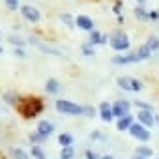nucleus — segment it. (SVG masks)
<instances>
[{
  "label": "nucleus",
  "instance_id": "a19ab883",
  "mask_svg": "<svg viewBox=\"0 0 159 159\" xmlns=\"http://www.w3.org/2000/svg\"><path fill=\"white\" fill-rule=\"evenodd\" d=\"M139 2H140V4H144V0H139Z\"/></svg>",
  "mask_w": 159,
  "mask_h": 159
},
{
  "label": "nucleus",
  "instance_id": "dca6fc26",
  "mask_svg": "<svg viewBox=\"0 0 159 159\" xmlns=\"http://www.w3.org/2000/svg\"><path fill=\"white\" fill-rule=\"evenodd\" d=\"M135 155H140V157H144V159H148V157H153V150L150 148V146H137V150H135Z\"/></svg>",
  "mask_w": 159,
  "mask_h": 159
},
{
  "label": "nucleus",
  "instance_id": "e433bc0d",
  "mask_svg": "<svg viewBox=\"0 0 159 159\" xmlns=\"http://www.w3.org/2000/svg\"><path fill=\"white\" fill-rule=\"evenodd\" d=\"M101 159H114V157H112V155H103Z\"/></svg>",
  "mask_w": 159,
  "mask_h": 159
},
{
  "label": "nucleus",
  "instance_id": "b1692460",
  "mask_svg": "<svg viewBox=\"0 0 159 159\" xmlns=\"http://www.w3.org/2000/svg\"><path fill=\"white\" fill-rule=\"evenodd\" d=\"M28 139H30V142H34V144H38V146H39L41 142H45V140H47V139H45L41 133H38V131L30 133V137H28Z\"/></svg>",
  "mask_w": 159,
  "mask_h": 159
},
{
  "label": "nucleus",
  "instance_id": "39448f33",
  "mask_svg": "<svg viewBox=\"0 0 159 159\" xmlns=\"http://www.w3.org/2000/svg\"><path fill=\"white\" fill-rule=\"evenodd\" d=\"M129 133H131V137H135V139L140 140V142H148V140H150V131H148V127H144V125L139 124V122H135V124L129 127Z\"/></svg>",
  "mask_w": 159,
  "mask_h": 159
},
{
  "label": "nucleus",
  "instance_id": "bb28decb",
  "mask_svg": "<svg viewBox=\"0 0 159 159\" xmlns=\"http://www.w3.org/2000/svg\"><path fill=\"white\" fill-rule=\"evenodd\" d=\"M60 19H62V21H64V25H66V26H69V28L75 25V19H73L69 13H62V15H60Z\"/></svg>",
  "mask_w": 159,
  "mask_h": 159
},
{
  "label": "nucleus",
  "instance_id": "f3484780",
  "mask_svg": "<svg viewBox=\"0 0 159 159\" xmlns=\"http://www.w3.org/2000/svg\"><path fill=\"white\" fill-rule=\"evenodd\" d=\"M45 90H47V94H58V90H60V83L56 81V79H49L47 84H45Z\"/></svg>",
  "mask_w": 159,
  "mask_h": 159
},
{
  "label": "nucleus",
  "instance_id": "2f4dec72",
  "mask_svg": "<svg viewBox=\"0 0 159 159\" xmlns=\"http://www.w3.org/2000/svg\"><path fill=\"white\" fill-rule=\"evenodd\" d=\"M84 157H86V159H101V157H99L96 152H92V150H86V152H84Z\"/></svg>",
  "mask_w": 159,
  "mask_h": 159
},
{
  "label": "nucleus",
  "instance_id": "20e7f679",
  "mask_svg": "<svg viewBox=\"0 0 159 159\" xmlns=\"http://www.w3.org/2000/svg\"><path fill=\"white\" fill-rule=\"evenodd\" d=\"M111 47L114 49V51H127L129 49V36L127 34H114L112 38H111Z\"/></svg>",
  "mask_w": 159,
  "mask_h": 159
},
{
  "label": "nucleus",
  "instance_id": "423d86ee",
  "mask_svg": "<svg viewBox=\"0 0 159 159\" xmlns=\"http://www.w3.org/2000/svg\"><path fill=\"white\" fill-rule=\"evenodd\" d=\"M129 101L125 99H120V101H114L112 103V112H114V118H124V116H129Z\"/></svg>",
  "mask_w": 159,
  "mask_h": 159
},
{
  "label": "nucleus",
  "instance_id": "5701e85b",
  "mask_svg": "<svg viewBox=\"0 0 159 159\" xmlns=\"http://www.w3.org/2000/svg\"><path fill=\"white\" fill-rule=\"evenodd\" d=\"M60 157H62V159H73V157H75V148H73V146L62 148V152H60Z\"/></svg>",
  "mask_w": 159,
  "mask_h": 159
},
{
  "label": "nucleus",
  "instance_id": "c9c22d12",
  "mask_svg": "<svg viewBox=\"0 0 159 159\" xmlns=\"http://www.w3.org/2000/svg\"><path fill=\"white\" fill-rule=\"evenodd\" d=\"M112 11H114V13H116V15L120 17V15H122V10H120V4H116V6L112 8Z\"/></svg>",
  "mask_w": 159,
  "mask_h": 159
},
{
  "label": "nucleus",
  "instance_id": "1a4fd4ad",
  "mask_svg": "<svg viewBox=\"0 0 159 159\" xmlns=\"http://www.w3.org/2000/svg\"><path fill=\"white\" fill-rule=\"evenodd\" d=\"M152 112H153V111H139V112H137L139 124H142L144 127H152V125L155 124V116H153Z\"/></svg>",
  "mask_w": 159,
  "mask_h": 159
},
{
  "label": "nucleus",
  "instance_id": "37998d69",
  "mask_svg": "<svg viewBox=\"0 0 159 159\" xmlns=\"http://www.w3.org/2000/svg\"><path fill=\"white\" fill-rule=\"evenodd\" d=\"M157 159H159V157H157Z\"/></svg>",
  "mask_w": 159,
  "mask_h": 159
},
{
  "label": "nucleus",
  "instance_id": "393cba45",
  "mask_svg": "<svg viewBox=\"0 0 159 159\" xmlns=\"http://www.w3.org/2000/svg\"><path fill=\"white\" fill-rule=\"evenodd\" d=\"M146 45H148V49H150L152 52H155V51L159 49V38H155V36H152V38L148 39V43H146Z\"/></svg>",
  "mask_w": 159,
  "mask_h": 159
},
{
  "label": "nucleus",
  "instance_id": "c85d7f7f",
  "mask_svg": "<svg viewBox=\"0 0 159 159\" xmlns=\"http://www.w3.org/2000/svg\"><path fill=\"white\" fill-rule=\"evenodd\" d=\"M6 6H8V10L15 11V10L19 8V0H6Z\"/></svg>",
  "mask_w": 159,
  "mask_h": 159
},
{
  "label": "nucleus",
  "instance_id": "c756f323",
  "mask_svg": "<svg viewBox=\"0 0 159 159\" xmlns=\"http://www.w3.org/2000/svg\"><path fill=\"white\" fill-rule=\"evenodd\" d=\"M135 105H137L140 111H153L152 105H148V103H144V101H135Z\"/></svg>",
  "mask_w": 159,
  "mask_h": 159
},
{
  "label": "nucleus",
  "instance_id": "ea45409f",
  "mask_svg": "<svg viewBox=\"0 0 159 159\" xmlns=\"http://www.w3.org/2000/svg\"><path fill=\"white\" fill-rule=\"evenodd\" d=\"M2 52H4V49H2V45H0V54H2Z\"/></svg>",
  "mask_w": 159,
  "mask_h": 159
},
{
  "label": "nucleus",
  "instance_id": "4468645a",
  "mask_svg": "<svg viewBox=\"0 0 159 159\" xmlns=\"http://www.w3.org/2000/svg\"><path fill=\"white\" fill-rule=\"evenodd\" d=\"M133 124H135V122H133V116L129 114V116H124V118L118 120L116 129H118V131H129V127H131Z\"/></svg>",
  "mask_w": 159,
  "mask_h": 159
},
{
  "label": "nucleus",
  "instance_id": "6ab92c4d",
  "mask_svg": "<svg viewBox=\"0 0 159 159\" xmlns=\"http://www.w3.org/2000/svg\"><path fill=\"white\" fill-rule=\"evenodd\" d=\"M58 144H60L62 148H67V146H73V137H71L69 133H62V135L58 137Z\"/></svg>",
  "mask_w": 159,
  "mask_h": 159
},
{
  "label": "nucleus",
  "instance_id": "7c9ffc66",
  "mask_svg": "<svg viewBox=\"0 0 159 159\" xmlns=\"http://www.w3.org/2000/svg\"><path fill=\"white\" fill-rule=\"evenodd\" d=\"M83 107H84V116H90L92 118L96 114V109L94 107H90V105H83Z\"/></svg>",
  "mask_w": 159,
  "mask_h": 159
},
{
  "label": "nucleus",
  "instance_id": "a878e982",
  "mask_svg": "<svg viewBox=\"0 0 159 159\" xmlns=\"http://www.w3.org/2000/svg\"><path fill=\"white\" fill-rule=\"evenodd\" d=\"M4 101L10 103V105H17V103H19V96H15L13 92H8V94L4 96Z\"/></svg>",
  "mask_w": 159,
  "mask_h": 159
},
{
  "label": "nucleus",
  "instance_id": "9b49d317",
  "mask_svg": "<svg viewBox=\"0 0 159 159\" xmlns=\"http://www.w3.org/2000/svg\"><path fill=\"white\" fill-rule=\"evenodd\" d=\"M99 118L103 120V122H112L114 120V112H112V105H109L107 101H103L101 105H99Z\"/></svg>",
  "mask_w": 159,
  "mask_h": 159
},
{
  "label": "nucleus",
  "instance_id": "0eeeda50",
  "mask_svg": "<svg viewBox=\"0 0 159 159\" xmlns=\"http://www.w3.org/2000/svg\"><path fill=\"white\" fill-rule=\"evenodd\" d=\"M21 13H23V17H25L28 23H39V19H41L38 8H34V6H30V4L21 6Z\"/></svg>",
  "mask_w": 159,
  "mask_h": 159
},
{
  "label": "nucleus",
  "instance_id": "412c9836",
  "mask_svg": "<svg viewBox=\"0 0 159 159\" xmlns=\"http://www.w3.org/2000/svg\"><path fill=\"white\" fill-rule=\"evenodd\" d=\"M135 52L139 54V58H140V60H148V58L152 56V51L148 49V45H140V47H139Z\"/></svg>",
  "mask_w": 159,
  "mask_h": 159
},
{
  "label": "nucleus",
  "instance_id": "473e14b6",
  "mask_svg": "<svg viewBox=\"0 0 159 159\" xmlns=\"http://www.w3.org/2000/svg\"><path fill=\"white\" fill-rule=\"evenodd\" d=\"M10 41H11L13 45H19V47H23V45H25V41H23V39H19V38H15V36H10Z\"/></svg>",
  "mask_w": 159,
  "mask_h": 159
},
{
  "label": "nucleus",
  "instance_id": "58836bf2",
  "mask_svg": "<svg viewBox=\"0 0 159 159\" xmlns=\"http://www.w3.org/2000/svg\"><path fill=\"white\" fill-rule=\"evenodd\" d=\"M133 159H144V157H140V155H135V157H133Z\"/></svg>",
  "mask_w": 159,
  "mask_h": 159
},
{
  "label": "nucleus",
  "instance_id": "cd10ccee",
  "mask_svg": "<svg viewBox=\"0 0 159 159\" xmlns=\"http://www.w3.org/2000/svg\"><path fill=\"white\" fill-rule=\"evenodd\" d=\"M83 54H84V56H94V54H96L94 45H84V47H83Z\"/></svg>",
  "mask_w": 159,
  "mask_h": 159
},
{
  "label": "nucleus",
  "instance_id": "f03ea898",
  "mask_svg": "<svg viewBox=\"0 0 159 159\" xmlns=\"http://www.w3.org/2000/svg\"><path fill=\"white\" fill-rule=\"evenodd\" d=\"M56 111L62 112V114H67V116L84 114V107H83V105L71 103V101H67V99H58V101H56Z\"/></svg>",
  "mask_w": 159,
  "mask_h": 159
},
{
  "label": "nucleus",
  "instance_id": "72a5a7b5",
  "mask_svg": "<svg viewBox=\"0 0 159 159\" xmlns=\"http://www.w3.org/2000/svg\"><path fill=\"white\" fill-rule=\"evenodd\" d=\"M13 54H15V56H19V58H25V56H26V52H25L21 47H19V49H15V51H13Z\"/></svg>",
  "mask_w": 159,
  "mask_h": 159
},
{
  "label": "nucleus",
  "instance_id": "9d476101",
  "mask_svg": "<svg viewBox=\"0 0 159 159\" xmlns=\"http://www.w3.org/2000/svg\"><path fill=\"white\" fill-rule=\"evenodd\" d=\"M28 43L30 45H36L38 49H41L45 54H54V56H62V51H58V49H52V47H49V45H45V43H41L38 38H30L28 39Z\"/></svg>",
  "mask_w": 159,
  "mask_h": 159
},
{
  "label": "nucleus",
  "instance_id": "6e6552de",
  "mask_svg": "<svg viewBox=\"0 0 159 159\" xmlns=\"http://www.w3.org/2000/svg\"><path fill=\"white\" fill-rule=\"evenodd\" d=\"M135 62H140V58H139L137 52L116 54V56H112V64H116V66H125V64H135Z\"/></svg>",
  "mask_w": 159,
  "mask_h": 159
},
{
  "label": "nucleus",
  "instance_id": "aec40b11",
  "mask_svg": "<svg viewBox=\"0 0 159 159\" xmlns=\"http://www.w3.org/2000/svg\"><path fill=\"white\" fill-rule=\"evenodd\" d=\"M11 155H13V159H32V155L28 152H25L23 148H13Z\"/></svg>",
  "mask_w": 159,
  "mask_h": 159
},
{
  "label": "nucleus",
  "instance_id": "a211bd4d",
  "mask_svg": "<svg viewBox=\"0 0 159 159\" xmlns=\"http://www.w3.org/2000/svg\"><path fill=\"white\" fill-rule=\"evenodd\" d=\"M30 155H32L34 159H47V153H45V152H43V148H41V146H38V144H32Z\"/></svg>",
  "mask_w": 159,
  "mask_h": 159
},
{
  "label": "nucleus",
  "instance_id": "79ce46f5",
  "mask_svg": "<svg viewBox=\"0 0 159 159\" xmlns=\"http://www.w3.org/2000/svg\"><path fill=\"white\" fill-rule=\"evenodd\" d=\"M0 38H2V32H0Z\"/></svg>",
  "mask_w": 159,
  "mask_h": 159
},
{
  "label": "nucleus",
  "instance_id": "f8f14e48",
  "mask_svg": "<svg viewBox=\"0 0 159 159\" xmlns=\"http://www.w3.org/2000/svg\"><path fill=\"white\" fill-rule=\"evenodd\" d=\"M75 25H77L79 28L86 30V32H94V30H96V28H94L92 19H90V17H86V15H77V17H75Z\"/></svg>",
  "mask_w": 159,
  "mask_h": 159
},
{
  "label": "nucleus",
  "instance_id": "2eb2a0df",
  "mask_svg": "<svg viewBox=\"0 0 159 159\" xmlns=\"http://www.w3.org/2000/svg\"><path fill=\"white\" fill-rule=\"evenodd\" d=\"M105 43H107V36H103L98 30L90 32V45H105Z\"/></svg>",
  "mask_w": 159,
  "mask_h": 159
},
{
  "label": "nucleus",
  "instance_id": "f257e3e1",
  "mask_svg": "<svg viewBox=\"0 0 159 159\" xmlns=\"http://www.w3.org/2000/svg\"><path fill=\"white\" fill-rule=\"evenodd\" d=\"M17 107H19V111L25 118H36L43 111V103L38 98H26L21 103H17Z\"/></svg>",
  "mask_w": 159,
  "mask_h": 159
},
{
  "label": "nucleus",
  "instance_id": "4be33fe9",
  "mask_svg": "<svg viewBox=\"0 0 159 159\" xmlns=\"http://www.w3.org/2000/svg\"><path fill=\"white\" fill-rule=\"evenodd\" d=\"M135 17L140 21H150V11H146L144 8H135Z\"/></svg>",
  "mask_w": 159,
  "mask_h": 159
},
{
  "label": "nucleus",
  "instance_id": "7ed1b4c3",
  "mask_svg": "<svg viewBox=\"0 0 159 159\" xmlns=\"http://www.w3.org/2000/svg\"><path fill=\"white\" fill-rule=\"evenodd\" d=\"M118 86L125 92H140L142 90V83L135 77H120L118 79Z\"/></svg>",
  "mask_w": 159,
  "mask_h": 159
},
{
  "label": "nucleus",
  "instance_id": "f704fd0d",
  "mask_svg": "<svg viewBox=\"0 0 159 159\" xmlns=\"http://www.w3.org/2000/svg\"><path fill=\"white\" fill-rule=\"evenodd\" d=\"M150 21H159V13L157 11H150Z\"/></svg>",
  "mask_w": 159,
  "mask_h": 159
},
{
  "label": "nucleus",
  "instance_id": "4c0bfd02",
  "mask_svg": "<svg viewBox=\"0 0 159 159\" xmlns=\"http://www.w3.org/2000/svg\"><path fill=\"white\" fill-rule=\"evenodd\" d=\"M155 124H157V125H159V116H155Z\"/></svg>",
  "mask_w": 159,
  "mask_h": 159
},
{
  "label": "nucleus",
  "instance_id": "ddd939ff",
  "mask_svg": "<svg viewBox=\"0 0 159 159\" xmlns=\"http://www.w3.org/2000/svg\"><path fill=\"white\" fill-rule=\"evenodd\" d=\"M36 131H38V133H41V135L47 139V137H51V135H52L54 125H52L51 122H47V120H41V122L38 124V129H36Z\"/></svg>",
  "mask_w": 159,
  "mask_h": 159
}]
</instances>
